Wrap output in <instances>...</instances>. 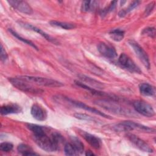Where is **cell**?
Wrapping results in <instances>:
<instances>
[{"label": "cell", "mask_w": 156, "mask_h": 156, "mask_svg": "<svg viewBox=\"0 0 156 156\" xmlns=\"http://www.w3.org/2000/svg\"><path fill=\"white\" fill-rule=\"evenodd\" d=\"M117 3V1H112L111 2V4H110V5L108 7H106L105 9H104V10H102L101 13V15L102 16H105L107 13H108V12L112 11L114 8L115 7V5H116V4Z\"/></svg>", "instance_id": "cell-30"}, {"label": "cell", "mask_w": 156, "mask_h": 156, "mask_svg": "<svg viewBox=\"0 0 156 156\" xmlns=\"http://www.w3.org/2000/svg\"><path fill=\"white\" fill-rule=\"evenodd\" d=\"M127 138L140 151L146 152H152L153 149L144 141L133 134H128Z\"/></svg>", "instance_id": "cell-10"}, {"label": "cell", "mask_w": 156, "mask_h": 156, "mask_svg": "<svg viewBox=\"0 0 156 156\" xmlns=\"http://www.w3.org/2000/svg\"><path fill=\"white\" fill-rule=\"evenodd\" d=\"M9 80L14 87L24 92L36 94L40 93L43 91L42 90L38 89L34 87L31 84H30L29 82L23 79L20 76L15 77H10Z\"/></svg>", "instance_id": "cell-4"}, {"label": "cell", "mask_w": 156, "mask_h": 156, "mask_svg": "<svg viewBox=\"0 0 156 156\" xmlns=\"http://www.w3.org/2000/svg\"><path fill=\"white\" fill-rule=\"evenodd\" d=\"M154 6H155V2H152L147 5V7L146 8V10H145V12H144L145 16H148L151 13V12L154 9Z\"/></svg>", "instance_id": "cell-33"}, {"label": "cell", "mask_w": 156, "mask_h": 156, "mask_svg": "<svg viewBox=\"0 0 156 156\" xmlns=\"http://www.w3.org/2000/svg\"><path fill=\"white\" fill-rule=\"evenodd\" d=\"M98 50L102 56L106 58H114L117 55L115 49L105 43H100L98 46Z\"/></svg>", "instance_id": "cell-12"}, {"label": "cell", "mask_w": 156, "mask_h": 156, "mask_svg": "<svg viewBox=\"0 0 156 156\" xmlns=\"http://www.w3.org/2000/svg\"><path fill=\"white\" fill-rule=\"evenodd\" d=\"M7 2L14 9H16L19 12L30 15L33 13V10L30 5L24 1H18V0H10L7 1Z\"/></svg>", "instance_id": "cell-11"}, {"label": "cell", "mask_w": 156, "mask_h": 156, "mask_svg": "<svg viewBox=\"0 0 156 156\" xmlns=\"http://www.w3.org/2000/svg\"><path fill=\"white\" fill-rule=\"evenodd\" d=\"M119 63L127 70L136 73H141V71L135 62L126 54H121L118 58Z\"/></svg>", "instance_id": "cell-9"}, {"label": "cell", "mask_w": 156, "mask_h": 156, "mask_svg": "<svg viewBox=\"0 0 156 156\" xmlns=\"http://www.w3.org/2000/svg\"><path fill=\"white\" fill-rule=\"evenodd\" d=\"M63 99H64L65 101H66L68 104H71V105L74 106V107H77V108H82L85 110H87V111H88V112H90L91 113H93L96 115H99L101 116H102V117H104V118H109V119H111L112 118H110V116L108 115H106L102 112H101V111L97 110V109H95L93 107H91L81 102H79V101H75V100H73L72 99H70L68 97H65V96H60Z\"/></svg>", "instance_id": "cell-6"}, {"label": "cell", "mask_w": 156, "mask_h": 156, "mask_svg": "<svg viewBox=\"0 0 156 156\" xmlns=\"http://www.w3.org/2000/svg\"><path fill=\"white\" fill-rule=\"evenodd\" d=\"M27 127L32 132L33 134H40V133H44L46 131H48V129L41 126H39L37 124H26Z\"/></svg>", "instance_id": "cell-23"}, {"label": "cell", "mask_w": 156, "mask_h": 156, "mask_svg": "<svg viewBox=\"0 0 156 156\" xmlns=\"http://www.w3.org/2000/svg\"><path fill=\"white\" fill-rule=\"evenodd\" d=\"M49 24L52 26L60 27L63 29L66 30H70L74 29L76 26L74 24L70 23H66V22H62V21H54L52 20L49 21Z\"/></svg>", "instance_id": "cell-20"}, {"label": "cell", "mask_w": 156, "mask_h": 156, "mask_svg": "<svg viewBox=\"0 0 156 156\" xmlns=\"http://www.w3.org/2000/svg\"><path fill=\"white\" fill-rule=\"evenodd\" d=\"M30 113L35 119L40 121H44L48 116L46 110L38 104H35L32 106Z\"/></svg>", "instance_id": "cell-13"}, {"label": "cell", "mask_w": 156, "mask_h": 156, "mask_svg": "<svg viewBox=\"0 0 156 156\" xmlns=\"http://www.w3.org/2000/svg\"><path fill=\"white\" fill-rule=\"evenodd\" d=\"M109 35L112 40H113L114 41H120L124 38V32L119 29H116L110 31Z\"/></svg>", "instance_id": "cell-24"}, {"label": "cell", "mask_w": 156, "mask_h": 156, "mask_svg": "<svg viewBox=\"0 0 156 156\" xmlns=\"http://www.w3.org/2000/svg\"><path fill=\"white\" fill-rule=\"evenodd\" d=\"M33 138L41 149L49 152L57 151L60 144L63 141V136L59 133L53 132L48 135V131L40 134H33Z\"/></svg>", "instance_id": "cell-1"}, {"label": "cell", "mask_w": 156, "mask_h": 156, "mask_svg": "<svg viewBox=\"0 0 156 156\" xmlns=\"http://www.w3.org/2000/svg\"><path fill=\"white\" fill-rule=\"evenodd\" d=\"M0 57H1V60L2 62H5L7 58H8V55L7 54L5 50V49L4 48L2 44H1V54H0Z\"/></svg>", "instance_id": "cell-32"}, {"label": "cell", "mask_w": 156, "mask_h": 156, "mask_svg": "<svg viewBox=\"0 0 156 156\" xmlns=\"http://www.w3.org/2000/svg\"><path fill=\"white\" fill-rule=\"evenodd\" d=\"M9 31L12 34V35H13L15 37H16V38H18L19 40H20V41H21L22 42H23V43H26V44H27L30 46L31 47H32V48H34L35 49H36V50H37V51L38 50V47H37L34 43H32L31 41L28 40L27 39L24 38L23 37H22L21 36H20L18 34H17L15 31H14V30H12V29H9Z\"/></svg>", "instance_id": "cell-25"}, {"label": "cell", "mask_w": 156, "mask_h": 156, "mask_svg": "<svg viewBox=\"0 0 156 156\" xmlns=\"http://www.w3.org/2000/svg\"><path fill=\"white\" fill-rule=\"evenodd\" d=\"M135 110L141 115L152 117L155 115V111L152 107L147 102L142 101H136L133 103Z\"/></svg>", "instance_id": "cell-7"}, {"label": "cell", "mask_w": 156, "mask_h": 156, "mask_svg": "<svg viewBox=\"0 0 156 156\" xmlns=\"http://www.w3.org/2000/svg\"><path fill=\"white\" fill-rule=\"evenodd\" d=\"M139 3H140V1H135V2H133L132 4H131L128 7L127 9H123V10H121V11L119 12V13H118L119 16L120 17H123V16H124L127 13H128L130 12L131 10H132L134 8H135L136 7H137V6L138 5Z\"/></svg>", "instance_id": "cell-27"}, {"label": "cell", "mask_w": 156, "mask_h": 156, "mask_svg": "<svg viewBox=\"0 0 156 156\" xmlns=\"http://www.w3.org/2000/svg\"><path fill=\"white\" fill-rule=\"evenodd\" d=\"M96 104L98 105H99L107 110L112 112L115 113L120 114V115H127L130 112H127L126 109L122 108L119 105L107 101V100H98L96 101Z\"/></svg>", "instance_id": "cell-5"}, {"label": "cell", "mask_w": 156, "mask_h": 156, "mask_svg": "<svg viewBox=\"0 0 156 156\" xmlns=\"http://www.w3.org/2000/svg\"><path fill=\"white\" fill-rule=\"evenodd\" d=\"M139 90L141 94L146 96H153L155 94V87L147 83L140 84Z\"/></svg>", "instance_id": "cell-17"}, {"label": "cell", "mask_w": 156, "mask_h": 156, "mask_svg": "<svg viewBox=\"0 0 156 156\" xmlns=\"http://www.w3.org/2000/svg\"><path fill=\"white\" fill-rule=\"evenodd\" d=\"M80 134L85 140L94 149H99L101 147V142L98 137L85 131H81Z\"/></svg>", "instance_id": "cell-15"}, {"label": "cell", "mask_w": 156, "mask_h": 156, "mask_svg": "<svg viewBox=\"0 0 156 156\" xmlns=\"http://www.w3.org/2000/svg\"><path fill=\"white\" fill-rule=\"evenodd\" d=\"M18 151L23 155H37L34 152L33 149L30 146L26 144H20L17 147Z\"/></svg>", "instance_id": "cell-21"}, {"label": "cell", "mask_w": 156, "mask_h": 156, "mask_svg": "<svg viewBox=\"0 0 156 156\" xmlns=\"http://www.w3.org/2000/svg\"><path fill=\"white\" fill-rule=\"evenodd\" d=\"M85 155H86L87 156H91V155H94V154L91 151H87V152H86Z\"/></svg>", "instance_id": "cell-34"}, {"label": "cell", "mask_w": 156, "mask_h": 156, "mask_svg": "<svg viewBox=\"0 0 156 156\" xmlns=\"http://www.w3.org/2000/svg\"><path fill=\"white\" fill-rule=\"evenodd\" d=\"M64 152L66 155H77L78 154L71 143H66L64 146Z\"/></svg>", "instance_id": "cell-26"}, {"label": "cell", "mask_w": 156, "mask_h": 156, "mask_svg": "<svg viewBox=\"0 0 156 156\" xmlns=\"http://www.w3.org/2000/svg\"><path fill=\"white\" fill-rule=\"evenodd\" d=\"M142 34L154 38L155 35V29L154 27H147L143 30Z\"/></svg>", "instance_id": "cell-31"}, {"label": "cell", "mask_w": 156, "mask_h": 156, "mask_svg": "<svg viewBox=\"0 0 156 156\" xmlns=\"http://www.w3.org/2000/svg\"><path fill=\"white\" fill-rule=\"evenodd\" d=\"M13 145L11 143L9 142H3L0 144V149L4 152H8L12 150Z\"/></svg>", "instance_id": "cell-29"}, {"label": "cell", "mask_w": 156, "mask_h": 156, "mask_svg": "<svg viewBox=\"0 0 156 156\" xmlns=\"http://www.w3.org/2000/svg\"><path fill=\"white\" fill-rule=\"evenodd\" d=\"M79 78L82 81V82H87V84L85 85H89L90 87L91 88H97L98 89H101L104 88V84L98 80H96L94 79H93L91 77H89L88 76H84V75H79Z\"/></svg>", "instance_id": "cell-18"}, {"label": "cell", "mask_w": 156, "mask_h": 156, "mask_svg": "<svg viewBox=\"0 0 156 156\" xmlns=\"http://www.w3.org/2000/svg\"><path fill=\"white\" fill-rule=\"evenodd\" d=\"M114 129L118 132H127L133 130H136L138 131L146 132V133H154L155 129L145 126L141 124L135 122L131 121H122L119 124H117L113 126Z\"/></svg>", "instance_id": "cell-2"}, {"label": "cell", "mask_w": 156, "mask_h": 156, "mask_svg": "<svg viewBox=\"0 0 156 156\" xmlns=\"http://www.w3.org/2000/svg\"><path fill=\"white\" fill-rule=\"evenodd\" d=\"M74 116L79 119L82 120H85L87 121H93V122H96V120L95 118H93L91 116H89L87 114H83V113H76L74 114Z\"/></svg>", "instance_id": "cell-28"}, {"label": "cell", "mask_w": 156, "mask_h": 156, "mask_svg": "<svg viewBox=\"0 0 156 156\" xmlns=\"http://www.w3.org/2000/svg\"><path fill=\"white\" fill-rule=\"evenodd\" d=\"M20 77L29 83H34L43 87H60L63 86V84L62 82L52 79L31 76H20Z\"/></svg>", "instance_id": "cell-3"}, {"label": "cell", "mask_w": 156, "mask_h": 156, "mask_svg": "<svg viewBox=\"0 0 156 156\" xmlns=\"http://www.w3.org/2000/svg\"><path fill=\"white\" fill-rule=\"evenodd\" d=\"M129 44L133 48V51H135L136 55L142 62L143 65L147 69L150 68V62L149 57L146 53V52L139 45L138 43L134 41H129Z\"/></svg>", "instance_id": "cell-8"}, {"label": "cell", "mask_w": 156, "mask_h": 156, "mask_svg": "<svg viewBox=\"0 0 156 156\" xmlns=\"http://www.w3.org/2000/svg\"><path fill=\"white\" fill-rule=\"evenodd\" d=\"M71 143L75 148L78 155L82 154L84 150V147L83 144L82 143V141L76 136H71Z\"/></svg>", "instance_id": "cell-22"}, {"label": "cell", "mask_w": 156, "mask_h": 156, "mask_svg": "<svg viewBox=\"0 0 156 156\" xmlns=\"http://www.w3.org/2000/svg\"><path fill=\"white\" fill-rule=\"evenodd\" d=\"M21 111L20 106L16 104H5L1 107V113L3 115H6L12 113H18Z\"/></svg>", "instance_id": "cell-16"}, {"label": "cell", "mask_w": 156, "mask_h": 156, "mask_svg": "<svg viewBox=\"0 0 156 156\" xmlns=\"http://www.w3.org/2000/svg\"><path fill=\"white\" fill-rule=\"evenodd\" d=\"M98 2L96 1H84L82 2L81 10L85 12H93L98 7Z\"/></svg>", "instance_id": "cell-19"}, {"label": "cell", "mask_w": 156, "mask_h": 156, "mask_svg": "<svg viewBox=\"0 0 156 156\" xmlns=\"http://www.w3.org/2000/svg\"><path fill=\"white\" fill-rule=\"evenodd\" d=\"M19 24L20 25H21L22 27L27 29H29V30H33V31H35L37 33L39 34L40 35H41L43 37H44L46 40H47L48 41L55 44H58V41L55 39L54 38L52 37L51 36L49 35V34H46V32H44V31H43L41 29L35 27V26H34L30 24H27V23H23V22H19Z\"/></svg>", "instance_id": "cell-14"}]
</instances>
